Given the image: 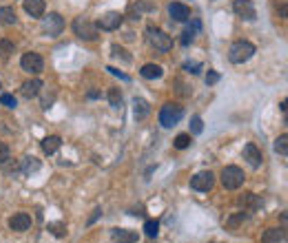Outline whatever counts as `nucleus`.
<instances>
[{
  "mask_svg": "<svg viewBox=\"0 0 288 243\" xmlns=\"http://www.w3.org/2000/svg\"><path fill=\"white\" fill-rule=\"evenodd\" d=\"M253 55H255V44L248 42V40H238V42H233L228 49V60L233 62V64H244V62H248Z\"/></svg>",
  "mask_w": 288,
  "mask_h": 243,
  "instance_id": "f257e3e1",
  "label": "nucleus"
},
{
  "mask_svg": "<svg viewBox=\"0 0 288 243\" xmlns=\"http://www.w3.org/2000/svg\"><path fill=\"white\" fill-rule=\"evenodd\" d=\"M74 33L78 35L80 40H86V42H94L98 40V24L94 20L84 18V15H80V18L74 20Z\"/></svg>",
  "mask_w": 288,
  "mask_h": 243,
  "instance_id": "f03ea898",
  "label": "nucleus"
},
{
  "mask_svg": "<svg viewBox=\"0 0 288 243\" xmlns=\"http://www.w3.org/2000/svg\"><path fill=\"white\" fill-rule=\"evenodd\" d=\"M182 117H184V108L180 104H176V102H166V104L162 106V111H160V124L166 126V128L176 126Z\"/></svg>",
  "mask_w": 288,
  "mask_h": 243,
  "instance_id": "7ed1b4c3",
  "label": "nucleus"
},
{
  "mask_svg": "<svg viewBox=\"0 0 288 243\" xmlns=\"http://www.w3.org/2000/svg\"><path fill=\"white\" fill-rule=\"evenodd\" d=\"M222 184L226 190H238L244 184V170L240 166H226L222 170Z\"/></svg>",
  "mask_w": 288,
  "mask_h": 243,
  "instance_id": "20e7f679",
  "label": "nucleus"
},
{
  "mask_svg": "<svg viewBox=\"0 0 288 243\" xmlns=\"http://www.w3.org/2000/svg\"><path fill=\"white\" fill-rule=\"evenodd\" d=\"M20 66H22V71H27V73L32 75H38L44 71V60L40 53H34V51H29V53H24L22 58H20Z\"/></svg>",
  "mask_w": 288,
  "mask_h": 243,
  "instance_id": "39448f33",
  "label": "nucleus"
},
{
  "mask_svg": "<svg viewBox=\"0 0 288 243\" xmlns=\"http://www.w3.org/2000/svg\"><path fill=\"white\" fill-rule=\"evenodd\" d=\"M148 38H151V44L156 46L158 51H162V53H166V51L173 49V38L168 33H164L162 29L148 27Z\"/></svg>",
  "mask_w": 288,
  "mask_h": 243,
  "instance_id": "423d86ee",
  "label": "nucleus"
},
{
  "mask_svg": "<svg viewBox=\"0 0 288 243\" xmlns=\"http://www.w3.org/2000/svg\"><path fill=\"white\" fill-rule=\"evenodd\" d=\"M213 186H215V175L210 170H200L191 179V188L198 190V193H208Z\"/></svg>",
  "mask_w": 288,
  "mask_h": 243,
  "instance_id": "0eeeda50",
  "label": "nucleus"
},
{
  "mask_svg": "<svg viewBox=\"0 0 288 243\" xmlns=\"http://www.w3.org/2000/svg\"><path fill=\"white\" fill-rule=\"evenodd\" d=\"M122 22H124V15H122L120 11H109V13H104L100 20H98V29L116 31V29L122 27Z\"/></svg>",
  "mask_w": 288,
  "mask_h": 243,
  "instance_id": "6e6552de",
  "label": "nucleus"
},
{
  "mask_svg": "<svg viewBox=\"0 0 288 243\" xmlns=\"http://www.w3.org/2000/svg\"><path fill=\"white\" fill-rule=\"evenodd\" d=\"M233 11L238 13L242 20H248V22H253V20L257 18L253 0H235V2H233Z\"/></svg>",
  "mask_w": 288,
  "mask_h": 243,
  "instance_id": "1a4fd4ad",
  "label": "nucleus"
},
{
  "mask_svg": "<svg viewBox=\"0 0 288 243\" xmlns=\"http://www.w3.org/2000/svg\"><path fill=\"white\" fill-rule=\"evenodd\" d=\"M64 29V20L60 13H49L47 18H44V31L51 35V38H58L60 33H62Z\"/></svg>",
  "mask_w": 288,
  "mask_h": 243,
  "instance_id": "9d476101",
  "label": "nucleus"
},
{
  "mask_svg": "<svg viewBox=\"0 0 288 243\" xmlns=\"http://www.w3.org/2000/svg\"><path fill=\"white\" fill-rule=\"evenodd\" d=\"M242 155H244V159H246V162H248L253 168H260L262 162H264V155H262V151L255 146V144H246V146H244V153H242Z\"/></svg>",
  "mask_w": 288,
  "mask_h": 243,
  "instance_id": "9b49d317",
  "label": "nucleus"
},
{
  "mask_svg": "<svg viewBox=\"0 0 288 243\" xmlns=\"http://www.w3.org/2000/svg\"><path fill=\"white\" fill-rule=\"evenodd\" d=\"M9 228L12 230H16V232H24V230H29L32 228V215H27V213H16L9 219Z\"/></svg>",
  "mask_w": 288,
  "mask_h": 243,
  "instance_id": "f8f14e48",
  "label": "nucleus"
},
{
  "mask_svg": "<svg viewBox=\"0 0 288 243\" xmlns=\"http://www.w3.org/2000/svg\"><path fill=\"white\" fill-rule=\"evenodd\" d=\"M168 15H171L173 20H178V22H186V20L191 18V9L182 2H171L168 4Z\"/></svg>",
  "mask_w": 288,
  "mask_h": 243,
  "instance_id": "ddd939ff",
  "label": "nucleus"
},
{
  "mask_svg": "<svg viewBox=\"0 0 288 243\" xmlns=\"http://www.w3.org/2000/svg\"><path fill=\"white\" fill-rule=\"evenodd\" d=\"M42 86H44V84H42V80L34 77V80H27L22 86H20V93H22V95L27 97V100H32V97H36L40 91H42Z\"/></svg>",
  "mask_w": 288,
  "mask_h": 243,
  "instance_id": "4468645a",
  "label": "nucleus"
},
{
  "mask_svg": "<svg viewBox=\"0 0 288 243\" xmlns=\"http://www.w3.org/2000/svg\"><path fill=\"white\" fill-rule=\"evenodd\" d=\"M133 115H136L138 122L146 120V117L151 115V104H148L146 100H142V97H136V100H133Z\"/></svg>",
  "mask_w": 288,
  "mask_h": 243,
  "instance_id": "2eb2a0df",
  "label": "nucleus"
},
{
  "mask_svg": "<svg viewBox=\"0 0 288 243\" xmlns=\"http://www.w3.org/2000/svg\"><path fill=\"white\" fill-rule=\"evenodd\" d=\"M111 237H113V241H118V243H136L138 241V232L126 230V228H113Z\"/></svg>",
  "mask_w": 288,
  "mask_h": 243,
  "instance_id": "dca6fc26",
  "label": "nucleus"
},
{
  "mask_svg": "<svg viewBox=\"0 0 288 243\" xmlns=\"http://www.w3.org/2000/svg\"><path fill=\"white\" fill-rule=\"evenodd\" d=\"M240 206L244 210H248V213H255V210H260L262 208V199L257 197L255 193H244L240 197Z\"/></svg>",
  "mask_w": 288,
  "mask_h": 243,
  "instance_id": "f3484780",
  "label": "nucleus"
},
{
  "mask_svg": "<svg viewBox=\"0 0 288 243\" xmlns=\"http://www.w3.org/2000/svg\"><path fill=\"white\" fill-rule=\"evenodd\" d=\"M286 239V228H268L262 235V243H282Z\"/></svg>",
  "mask_w": 288,
  "mask_h": 243,
  "instance_id": "a211bd4d",
  "label": "nucleus"
},
{
  "mask_svg": "<svg viewBox=\"0 0 288 243\" xmlns=\"http://www.w3.org/2000/svg\"><path fill=\"white\" fill-rule=\"evenodd\" d=\"M24 11L32 18H42L44 15V0H24Z\"/></svg>",
  "mask_w": 288,
  "mask_h": 243,
  "instance_id": "6ab92c4d",
  "label": "nucleus"
},
{
  "mask_svg": "<svg viewBox=\"0 0 288 243\" xmlns=\"http://www.w3.org/2000/svg\"><path fill=\"white\" fill-rule=\"evenodd\" d=\"M140 73H142V77H146V80H160L164 75V69L160 64H144Z\"/></svg>",
  "mask_w": 288,
  "mask_h": 243,
  "instance_id": "aec40b11",
  "label": "nucleus"
},
{
  "mask_svg": "<svg viewBox=\"0 0 288 243\" xmlns=\"http://www.w3.org/2000/svg\"><path fill=\"white\" fill-rule=\"evenodd\" d=\"M60 146H62V139H60V135H49V137L42 139V151L47 155H54Z\"/></svg>",
  "mask_w": 288,
  "mask_h": 243,
  "instance_id": "412c9836",
  "label": "nucleus"
},
{
  "mask_svg": "<svg viewBox=\"0 0 288 243\" xmlns=\"http://www.w3.org/2000/svg\"><path fill=\"white\" fill-rule=\"evenodd\" d=\"M0 22L2 24H16L18 22V15H16V9L14 7H0Z\"/></svg>",
  "mask_w": 288,
  "mask_h": 243,
  "instance_id": "4be33fe9",
  "label": "nucleus"
},
{
  "mask_svg": "<svg viewBox=\"0 0 288 243\" xmlns=\"http://www.w3.org/2000/svg\"><path fill=\"white\" fill-rule=\"evenodd\" d=\"M275 153L282 155V157L288 155V135H280L275 139Z\"/></svg>",
  "mask_w": 288,
  "mask_h": 243,
  "instance_id": "5701e85b",
  "label": "nucleus"
},
{
  "mask_svg": "<svg viewBox=\"0 0 288 243\" xmlns=\"http://www.w3.org/2000/svg\"><path fill=\"white\" fill-rule=\"evenodd\" d=\"M40 168V162L36 157H24L22 159V173H34V170H38Z\"/></svg>",
  "mask_w": 288,
  "mask_h": 243,
  "instance_id": "b1692460",
  "label": "nucleus"
},
{
  "mask_svg": "<svg viewBox=\"0 0 288 243\" xmlns=\"http://www.w3.org/2000/svg\"><path fill=\"white\" fill-rule=\"evenodd\" d=\"M191 142H193V139H191V135H188V133H180V135L176 137V142H173V144H176V148H180V151H184V148L191 146Z\"/></svg>",
  "mask_w": 288,
  "mask_h": 243,
  "instance_id": "393cba45",
  "label": "nucleus"
},
{
  "mask_svg": "<svg viewBox=\"0 0 288 243\" xmlns=\"http://www.w3.org/2000/svg\"><path fill=\"white\" fill-rule=\"evenodd\" d=\"M144 232H146V237H158V232H160V221H156V219H151V221H146L144 224Z\"/></svg>",
  "mask_w": 288,
  "mask_h": 243,
  "instance_id": "a878e982",
  "label": "nucleus"
},
{
  "mask_svg": "<svg viewBox=\"0 0 288 243\" xmlns=\"http://www.w3.org/2000/svg\"><path fill=\"white\" fill-rule=\"evenodd\" d=\"M109 104L113 108H120L122 106V93H120V89H109Z\"/></svg>",
  "mask_w": 288,
  "mask_h": 243,
  "instance_id": "bb28decb",
  "label": "nucleus"
},
{
  "mask_svg": "<svg viewBox=\"0 0 288 243\" xmlns=\"http://www.w3.org/2000/svg\"><path fill=\"white\" fill-rule=\"evenodd\" d=\"M246 219H248V213H238L235 217H230V219L226 221V226H228L230 230H235V228H238V226L242 224V221H246Z\"/></svg>",
  "mask_w": 288,
  "mask_h": 243,
  "instance_id": "cd10ccee",
  "label": "nucleus"
},
{
  "mask_svg": "<svg viewBox=\"0 0 288 243\" xmlns=\"http://www.w3.org/2000/svg\"><path fill=\"white\" fill-rule=\"evenodd\" d=\"M14 42L12 40H0V58H7V55H12L14 53Z\"/></svg>",
  "mask_w": 288,
  "mask_h": 243,
  "instance_id": "c85d7f7f",
  "label": "nucleus"
},
{
  "mask_svg": "<svg viewBox=\"0 0 288 243\" xmlns=\"http://www.w3.org/2000/svg\"><path fill=\"white\" fill-rule=\"evenodd\" d=\"M202 131H204V122H202V117H200V115L191 117V133H193V135H200Z\"/></svg>",
  "mask_w": 288,
  "mask_h": 243,
  "instance_id": "c756f323",
  "label": "nucleus"
},
{
  "mask_svg": "<svg viewBox=\"0 0 288 243\" xmlns=\"http://www.w3.org/2000/svg\"><path fill=\"white\" fill-rule=\"evenodd\" d=\"M0 104L2 106H7V108H16V97L12 95V93H2V95H0Z\"/></svg>",
  "mask_w": 288,
  "mask_h": 243,
  "instance_id": "7c9ffc66",
  "label": "nucleus"
},
{
  "mask_svg": "<svg viewBox=\"0 0 288 243\" xmlns=\"http://www.w3.org/2000/svg\"><path fill=\"white\" fill-rule=\"evenodd\" d=\"M9 159H12V151L4 142H0V164H7Z\"/></svg>",
  "mask_w": 288,
  "mask_h": 243,
  "instance_id": "2f4dec72",
  "label": "nucleus"
},
{
  "mask_svg": "<svg viewBox=\"0 0 288 243\" xmlns=\"http://www.w3.org/2000/svg\"><path fill=\"white\" fill-rule=\"evenodd\" d=\"M200 69H202V62H186V64H184V71H186V73H193V75H198Z\"/></svg>",
  "mask_w": 288,
  "mask_h": 243,
  "instance_id": "473e14b6",
  "label": "nucleus"
},
{
  "mask_svg": "<svg viewBox=\"0 0 288 243\" xmlns=\"http://www.w3.org/2000/svg\"><path fill=\"white\" fill-rule=\"evenodd\" d=\"M49 230L54 232L56 237H64V235H66V228H64V224H49Z\"/></svg>",
  "mask_w": 288,
  "mask_h": 243,
  "instance_id": "72a5a7b5",
  "label": "nucleus"
},
{
  "mask_svg": "<svg viewBox=\"0 0 288 243\" xmlns=\"http://www.w3.org/2000/svg\"><path fill=\"white\" fill-rule=\"evenodd\" d=\"M113 55H116V58H124V62H131V55H126V51L122 49V46H118V44H113Z\"/></svg>",
  "mask_w": 288,
  "mask_h": 243,
  "instance_id": "f704fd0d",
  "label": "nucleus"
},
{
  "mask_svg": "<svg viewBox=\"0 0 288 243\" xmlns=\"http://www.w3.org/2000/svg\"><path fill=\"white\" fill-rule=\"evenodd\" d=\"M193 38H195V31H193V29L184 31V33H182V44H184V46H188V44L193 42Z\"/></svg>",
  "mask_w": 288,
  "mask_h": 243,
  "instance_id": "c9c22d12",
  "label": "nucleus"
},
{
  "mask_svg": "<svg viewBox=\"0 0 288 243\" xmlns=\"http://www.w3.org/2000/svg\"><path fill=\"white\" fill-rule=\"evenodd\" d=\"M220 82V73L218 71H208V75H206V84L208 86H213V84H218Z\"/></svg>",
  "mask_w": 288,
  "mask_h": 243,
  "instance_id": "e433bc0d",
  "label": "nucleus"
},
{
  "mask_svg": "<svg viewBox=\"0 0 288 243\" xmlns=\"http://www.w3.org/2000/svg\"><path fill=\"white\" fill-rule=\"evenodd\" d=\"M106 71H111V73H113V75H118V77H122V80H124V82H128V75H124V73H120V71H118V69H113V66H109V69H106Z\"/></svg>",
  "mask_w": 288,
  "mask_h": 243,
  "instance_id": "4c0bfd02",
  "label": "nucleus"
},
{
  "mask_svg": "<svg viewBox=\"0 0 288 243\" xmlns=\"http://www.w3.org/2000/svg\"><path fill=\"white\" fill-rule=\"evenodd\" d=\"M100 215H102V208H96V210H94V215L89 217V224H94V221H96V219H98V217H100Z\"/></svg>",
  "mask_w": 288,
  "mask_h": 243,
  "instance_id": "58836bf2",
  "label": "nucleus"
},
{
  "mask_svg": "<svg viewBox=\"0 0 288 243\" xmlns=\"http://www.w3.org/2000/svg\"><path fill=\"white\" fill-rule=\"evenodd\" d=\"M89 97H91V100H96V97H100V93H98V91H91Z\"/></svg>",
  "mask_w": 288,
  "mask_h": 243,
  "instance_id": "ea45409f",
  "label": "nucleus"
},
{
  "mask_svg": "<svg viewBox=\"0 0 288 243\" xmlns=\"http://www.w3.org/2000/svg\"><path fill=\"white\" fill-rule=\"evenodd\" d=\"M0 89H2V84H0Z\"/></svg>",
  "mask_w": 288,
  "mask_h": 243,
  "instance_id": "a19ab883",
  "label": "nucleus"
}]
</instances>
